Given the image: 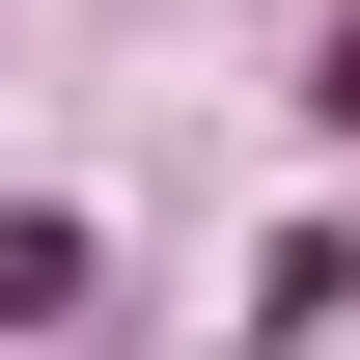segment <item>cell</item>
I'll list each match as a JSON object with an SVG mask.
<instances>
[{
    "mask_svg": "<svg viewBox=\"0 0 360 360\" xmlns=\"http://www.w3.org/2000/svg\"><path fill=\"white\" fill-rule=\"evenodd\" d=\"M56 305H84V222L28 194V222H0V333H56Z\"/></svg>",
    "mask_w": 360,
    "mask_h": 360,
    "instance_id": "1",
    "label": "cell"
},
{
    "mask_svg": "<svg viewBox=\"0 0 360 360\" xmlns=\"http://www.w3.org/2000/svg\"><path fill=\"white\" fill-rule=\"evenodd\" d=\"M305 111H333V139H360V28H333V56H305Z\"/></svg>",
    "mask_w": 360,
    "mask_h": 360,
    "instance_id": "2",
    "label": "cell"
}]
</instances>
